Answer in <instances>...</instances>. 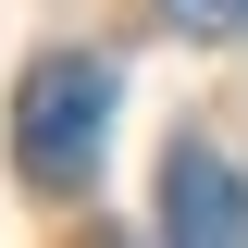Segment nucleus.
I'll return each instance as SVG.
<instances>
[{"label": "nucleus", "instance_id": "nucleus-1", "mask_svg": "<svg viewBox=\"0 0 248 248\" xmlns=\"http://www.w3.org/2000/svg\"><path fill=\"white\" fill-rule=\"evenodd\" d=\"M99 137H112V62L50 50L25 87H13V161H25L37 186H75L99 161Z\"/></svg>", "mask_w": 248, "mask_h": 248}, {"label": "nucleus", "instance_id": "nucleus-2", "mask_svg": "<svg viewBox=\"0 0 248 248\" xmlns=\"http://www.w3.org/2000/svg\"><path fill=\"white\" fill-rule=\"evenodd\" d=\"M161 236H248L236 161H211V149H174L161 161Z\"/></svg>", "mask_w": 248, "mask_h": 248}, {"label": "nucleus", "instance_id": "nucleus-3", "mask_svg": "<svg viewBox=\"0 0 248 248\" xmlns=\"http://www.w3.org/2000/svg\"><path fill=\"white\" fill-rule=\"evenodd\" d=\"M161 13H174L186 37H236V25H248V0H161Z\"/></svg>", "mask_w": 248, "mask_h": 248}]
</instances>
